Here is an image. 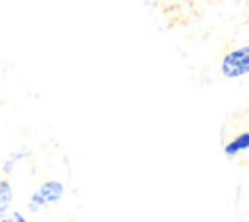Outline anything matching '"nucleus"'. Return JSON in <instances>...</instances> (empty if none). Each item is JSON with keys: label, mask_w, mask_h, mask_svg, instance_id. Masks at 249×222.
<instances>
[{"label": "nucleus", "mask_w": 249, "mask_h": 222, "mask_svg": "<svg viewBox=\"0 0 249 222\" xmlns=\"http://www.w3.org/2000/svg\"><path fill=\"white\" fill-rule=\"evenodd\" d=\"M66 195V185L58 177H47L43 179L27 197L25 203V212L29 214H39L54 204H58Z\"/></svg>", "instance_id": "1"}, {"label": "nucleus", "mask_w": 249, "mask_h": 222, "mask_svg": "<svg viewBox=\"0 0 249 222\" xmlns=\"http://www.w3.org/2000/svg\"><path fill=\"white\" fill-rule=\"evenodd\" d=\"M220 74L226 80H241L249 76V43L237 45L222 55L218 64Z\"/></svg>", "instance_id": "2"}, {"label": "nucleus", "mask_w": 249, "mask_h": 222, "mask_svg": "<svg viewBox=\"0 0 249 222\" xmlns=\"http://www.w3.org/2000/svg\"><path fill=\"white\" fill-rule=\"evenodd\" d=\"M31 150L29 148H19V150H14V152H10L4 160H2V164H0V171H2V175L4 177H10L25 160H29L31 158Z\"/></svg>", "instance_id": "3"}, {"label": "nucleus", "mask_w": 249, "mask_h": 222, "mask_svg": "<svg viewBox=\"0 0 249 222\" xmlns=\"http://www.w3.org/2000/svg\"><path fill=\"white\" fill-rule=\"evenodd\" d=\"M245 152H249V130H241L224 142L226 158H235V156H241Z\"/></svg>", "instance_id": "4"}, {"label": "nucleus", "mask_w": 249, "mask_h": 222, "mask_svg": "<svg viewBox=\"0 0 249 222\" xmlns=\"http://www.w3.org/2000/svg\"><path fill=\"white\" fill-rule=\"evenodd\" d=\"M14 201H16L14 183L10 181V177L0 175V218L6 216L14 208Z\"/></svg>", "instance_id": "5"}, {"label": "nucleus", "mask_w": 249, "mask_h": 222, "mask_svg": "<svg viewBox=\"0 0 249 222\" xmlns=\"http://www.w3.org/2000/svg\"><path fill=\"white\" fill-rule=\"evenodd\" d=\"M0 222H29V218H27V212L18 210V208H12L6 216L0 218Z\"/></svg>", "instance_id": "6"}]
</instances>
